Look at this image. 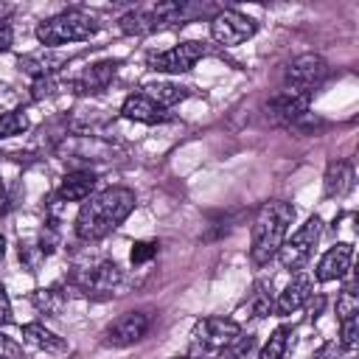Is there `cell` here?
Wrapping results in <instances>:
<instances>
[{
    "mask_svg": "<svg viewBox=\"0 0 359 359\" xmlns=\"http://www.w3.org/2000/svg\"><path fill=\"white\" fill-rule=\"evenodd\" d=\"M149 325H151V320H149L146 311H126V314H121L118 320H112L104 328V345L129 348V345L140 342L149 334Z\"/></svg>",
    "mask_w": 359,
    "mask_h": 359,
    "instance_id": "cell-11",
    "label": "cell"
},
{
    "mask_svg": "<svg viewBox=\"0 0 359 359\" xmlns=\"http://www.w3.org/2000/svg\"><path fill=\"white\" fill-rule=\"evenodd\" d=\"M132 210H135V191L121 185L98 191L81 202L76 216V236L81 241H101L104 236L118 230Z\"/></svg>",
    "mask_w": 359,
    "mask_h": 359,
    "instance_id": "cell-1",
    "label": "cell"
},
{
    "mask_svg": "<svg viewBox=\"0 0 359 359\" xmlns=\"http://www.w3.org/2000/svg\"><path fill=\"white\" fill-rule=\"evenodd\" d=\"M11 42H14V31H11L8 20H6V22H0V53H3V50H8V48H11Z\"/></svg>",
    "mask_w": 359,
    "mask_h": 359,
    "instance_id": "cell-33",
    "label": "cell"
},
{
    "mask_svg": "<svg viewBox=\"0 0 359 359\" xmlns=\"http://www.w3.org/2000/svg\"><path fill=\"white\" fill-rule=\"evenodd\" d=\"M255 28H258L255 20H250L247 14H241L236 8H222L210 17V36L224 48L247 42L255 34Z\"/></svg>",
    "mask_w": 359,
    "mask_h": 359,
    "instance_id": "cell-9",
    "label": "cell"
},
{
    "mask_svg": "<svg viewBox=\"0 0 359 359\" xmlns=\"http://www.w3.org/2000/svg\"><path fill=\"white\" fill-rule=\"evenodd\" d=\"M34 303H36V309H42L48 314H56L62 309V297L56 294V289H39L34 294Z\"/></svg>",
    "mask_w": 359,
    "mask_h": 359,
    "instance_id": "cell-28",
    "label": "cell"
},
{
    "mask_svg": "<svg viewBox=\"0 0 359 359\" xmlns=\"http://www.w3.org/2000/svg\"><path fill=\"white\" fill-rule=\"evenodd\" d=\"M11 11H14V6H8V3H0V22H6Z\"/></svg>",
    "mask_w": 359,
    "mask_h": 359,
    "instance_id": "cell-34",
    "label": "cell"
},
{
    "mask_svg": "<svg viewBox=\"0 0 359 359\" xmlns=\"http://www.w3.org/2000/svg\"><path fill=\"white\" fill-rule=\"evenodd\" d=\"M98 20L81 8H67L62 14H53L48 20H42L36 25V39L42 42V48H53V45H65V42H81L90 39L93 34H98Z\"/></svg>",
    "mask_w": 359,
    "mask_h": 359,
    "instance_id": "cell-4",
    "label": "cell"
},
{
    "mask_svg": "<svg viewBox=\"0 0 359 359\" xmlns=\"http://www.w3.org/2000/svg\"><path fill=\"white\" fill-rule=\"evenodd\" d=\"M157 241H137L135 247H132V264H146V261H151L154 255H157Z\"/></svg>",
    "mask_w": 359,
    "mask_h": 359,
    "instance_id": "cell-29",
    "label": "cell"
},
{
    "mask_svg": "<svg viewBox=\"0 0 359 359\" xmlns=\"http://www.w3.org/2000/svg\"><path fill=\"white\" fill-rule=\"evenodd\" d=\"M28 129V115L22 109H8L0 115V140L3 137H14V135H22Z\"/></svg>",
    "mask_w": 359,
    "mask_h": 359,
    "instance_id": "cell-23",
    "label": "cell"
},
{
    "mask_svg": "<svg viewBox=\"0 0 359 359\" xmlns=\"http://www.w3.org/2000/svg\"><path fill=\"white\" fill-rule=\"evenodd\" d=\"M272 309H275V303L266 292V283H255V294H252V303H250L252 317H266Z\"/></svg>",
    "mask_w": 359,
    "mask_h": 359,
    "instance_id": "cell-27",
    "label": "cell"
},
{
    "mask_svg": "<svg viewBox=\"0 0 359 359\" xmlns=\"http://www.w3.org/2000/svg\"><path fill=\"white\" fill-rule=\"evenodd\" d=\"M171 359H191V356H171Z\"/></svg>",
    "mask_w": 359,
    "mask_h": 359,
    "instance_id": "cell-36",
    "label": "cell"
},
{
    "mask_svg": "<svg viewBox=\"0 0 359 359\" xmlns=\"http://www.w3.org/2000/svg\"><path fill=\"white\" fill-rule=\"evenodd\" d=\"M325 79H328V62L323 56H317V53H303V56H297V59H292L286 65L283 90L311 98V93L320 90Z\"/></svg>",
    "mask_w": 359,
    "mask_h": 359,
    "instance_id": "cell-6",
    "label": "cell"
},
{
    "mask_svg": "<svg viewBox=\"0 0 359 359\" xmlns=\"http://www.w3.org/2000/svg\"><path fill=\"white\" fill-rule=\"evenodd\" d=\"M339 353H342L339 342H325V345H320L309 359H339Z\"/></svg>",
    "mask_w": 359,
    "mask_h": 359,
    "instance_id": "cell-31",
    "label": "cell"
},
{
    "mask_svg": "<svg viewBox=\"0 0 359 359\" xmlns=\"http://www.w3.org/2000/svg\"><path fill=\"white\" fill-rule=\"evenodd\" d=\"M208 8L205 6H196V3H182V0H168V3H154L149 8H132L126 11L118 25L123 34L129 36H143V34H151V31H160V28H171V25H185L188 20L205 14Z\"/></svg>",
    "mask_w": 359,
    "mask_h": 359,
    "instance_id": "cell-3",
    "label": "cell"
},
{
    "mask_svg": "<svg viewBox=\"0 0 359 359\" xmlns=\"http://www.w3.org/2000/svg\"><path fill=\"white\" fill-rule=\"evenodd\" d=\"M337 342H339L342 351H353L356 348V342H359V314L339 320V339Z\"/></svg>",
    "mask_w": 359,
    "mask_h": 359,
    "instance_id": "cell-25",
    "label": "cell"
},
{
    "mask_svg": "<svg viewBox=\"0 0 359 359\" xmlns=\"http://www.w3.org/2000/svg\"><path fill=\"white\" fill-rule=\"evenodd\" d=\"M11 320V303H8V294H6V286L0 283V328Z\"/></svg>",
    "mask_w": 359,
    "mask_h": 359,
    "instance_id": "cell-32",
    "label": "cell"
},
{
    "mask_svg": "<svg viewBox=\"0 0 359 359\" xmlns=\"http://www.w3.org/2000/svg\"><path fill=\"white\" fill-rule=\"evenodd\" d=\"M241 334V325L230 317H202L191 331V351L194 353H216L230 345Z\"/></svg>",
    "mask_w": 359,
    "mask_h": 359,
    "instance_id": "cell-8",
    "label": "cell"
},
{
    "mask_svg": "<svg viewBox=\"0 0 359 359\" xmlns=\"http://www.w3.org/2000/svg\"><path fill=\"white\" fill-rule=\"evenodd\" d=\"M95 182H98V177H95L90 168L67 171V174H65V180L59 182L56 199H59V202H84V199H90V196H93Z\"/></svg>",
    "mask_w": 359,
    "mask_h": 359,
    "instance_id": "cell-14",
    "label": "cell"
},
{
    "mask_svg": "<svg viewBox=\"0 0 359 359\" xmlns=\"http://www.w3.org/2000/svg\"><path fill=\"white\" fill-rule=\"evenodd\" d=\"M320 233H323V219H320V216H309L306 224H300V227L292 233V238H286V241L280 244V250H278L280 266L289 269V272H297V269L311 258L314 244L320 241Z\"/></svg>",
    "mask_w": 359,
    "mask_h": 359,
    "instance_id": "cell-7",
    "label": "cell"
},
{
    "mask_svg": "<svg viewBox=\"0 0 359 359\" xmlns=\"http://www.w3.org/2000/svg\"><path fill=\"white\" fill-rule=\"evenodd\" d=\"M292 219H294V208L286 199H272L258 208L250 227V258L255 266H264L278 255L280 244L286 241V230Z\"/></svg>",
    "mask_w": 359,
    "mask_h": 359,
    "instance_id": "cell-2",
    "label": "cell"
},
{
    "mask_svg": "<svg viewBox=\"0 0 359 359\" xmlns=\"http://www.w3.org/2000/svg\"><path fill=\"white\" fill-rule=\"evenodd\" d=\"M73 289L87 294V297H112L118 292V286L123 283V272L115 261H93L87 266H79L70 278Z\"/></svg>",
    "mask_w": 359,
    "mask_h": 359,
    "instance_id": "cell-5",
    "label": "cell"
},
{
    "mask_svg": "<svg viewBox=\"0 0 359 359\" xmlns=\"http://www.w3.org/2000/svg\"><path fill=\"white\" fill-rule=\"evenodd\" d=\"M306 109H309V98H306V95H294V93H289V90H280V93L266 104L269 121H272V123H283V126L300 121V118L306 115Z\"/></svg>",
    "mask_w": 359,
    "mask_h": 359,
    "instance_id": "cell-13",
    "label": "cell"
},
{
    "mask_svg": "<svg viewBox=\"0 0 359 359\" xmlns=\"http://www.w3.org/2000/svg\"><path fill=\"white\" fill-rule=\"evenodd\" d=\"M252 348H255V337H252V334H238L230 345H224V348L219 351L216 359H250Z\"/></svg>",
    "mask_w": 359,
    "mask_h": 359,
    "instance_id": "cell-24",
    "label": "cell"
},
{
    "mask_svg": "<svg viewBox=\"0 0 359 359\" xmlns=\"http://www.w3.org/2000/svg\"><path fill=\"white\" fill-rule=\"evenodd\" d=\"M208 53V48L196 39H185L163 53H154L149 56V67L157 70V73H188L202 56Z\"/></svg>",
    "mask_w": 359,
    "mask_h": 359,
    "instance_id": "cell-10",
    "label": "cell"
},
{
    "mask_svg": "<svg viewBox=\"0 0 359 359\" xmlns=\"http://www.w3.org/2000/svg\"><path fill=\"white\" fill-rule=\"evenodd\" d=\"M292 337H294V334H292L289 325L275 328V331L269 334L266 345L261 348L258 359H286V356H289V348H292Z\"/></svg>",
    "mask_w": 359,
    "mask_h": 359,
    "instance_id": "cell-22",
    "label": "cell"
},
{
    "mask_svg": "<svg viewBox=\"0 0 359 359\" xmlns=\"http://www.w3.org/2000/svg\"><path fill=\"white\" fill-rule=\"evenodd\" d=\"M140 93L149 95V98H151L154 104H160L163 109H168V107H174V104H180V101H185V98L191 95L188 87L174 84V81H149V84H143Z\"/></svg>",
    "mask_w": 359,
    "mask_h": 359,
    "instance_id": "cell-19",
    "label": "cell"
},
{
    "mask_svg": "<svg viewBox=\"0 0 359 359\" xmlns=\"http://www.w3.org/2000/svg\"><path fill=\"white\" fill-rule=\"evenodd\" d=\"M121 115L129 118V121H137V123H163V121L171 118L168 109H163L160 104H154V101H151L149 95H143V93L126 95V101H123V107H121Z\"/></svg>",
    "mask_w": 359,
    "mask_h": 359,
    "instance_id": "cell-16",
    "label": "cell"
},
{
    "mask_svg": "<svg viewBox=\"0 0 359 359\" xmlns=\"http://www.w3.org/2000/svg\"><path fill=\"white\" fill-rule=\"evenodd\" d=\"M65 62H67V59H65L62 53H56V50H50V48H39V50H31V53L20 56V70L28 73L34 81H39V79H53V73H56Z\"/></svg>",
    "mask_w": 359,
    "mask_h": 359,
    "instance_id": "cell-15",
    "label": "cell"
},
{
    "mask_svg": "<svg viewBox=\"0 0 359 359\" xmlns=\"http://www.w3.org/2000/svg\"><path fill=\"white\" fill-rule=\"evenodd\" d=\"M22 337H25L31 345H36V348H42V351H48V353H65V351H67V342H65L62 337H56L53 331H48L42 323H25V325H22Z\"/></svg>",
    "mask_w": 359,
    "mask_h": 359,
    "instance_id": "cell-21",
    "label": "cell"
},
{
    "mask_svg": "<svg viewBox=\"0 0 359 359\" xmlns=\"http://www.w3.org/2000/svg\"><path fill=\"white\" fill-rule=\"evenodd\" d=\"M3 252H6V238H3V233H0V258H3Z\"/></svg>",
    "mask_w": 359,
    "mask_h": 359,
    "instance_id": "cell-35",
    "label": "cell"
},
{
    "mask_svg": "<svg viewBox=\"0 0 359 359\" xmlns=\"http://www.w3.org/2000/svg\"><path fill=\"white\" fill-rule=\"evenodd\" d=\"M353 188V165L348 160H334L328 163L325 171V196H345Z\"/></svg>",
    "mask_w": 359,
    "mask_h": 359,
    "instance_id": "cell-20",
    "label": "cell"
},
{
    "mask_svg": "<svg viewBox=\"0 0 359 359\" xmlns=\"http://www.w3.org/2000/svg\"><path fill=\"white\" fill-rule=\"evenodd\" d=\"M351 261H353V244H348V241H339V244H334L323 258H320V264H317V272H314V278L320 280V283H328V280H339V278H345L348 275V269H351Z\"/></svg>",
    "mask_w": 359,
    "mask_h": 359,
    "instance_id": "cell-12",
    "label": "cell"
},
{
    "mask_svg": "<svg viewBox=\"0 0 359 359\" xmlns=\"http://www.w3.org/2000/svg\"><path fill=\"white\" fill-rule=\"evenodd\" d=\"M359 314V297L353 292V286H345L337 297V320H345V317H353Z\"/></svg>",
    "mask_w": 359,
    "mask_h": 359,
    "instance_id": "cell-26",
    "label": "cell"
},
{
    "mask_svg": "<svg viewBox=\"0 0 359 359\" xmlns=\"http://www.w3.org/2000/svg\"><path fill=\"white\" fill-rule=\"evenodd\" d=\"M0 359H25L22 345H20V342H14L11 337H6L3 331H0Z\"/></svg>",
    "mask_w": 359,
    "mask_h": 359,
    "instance_id": "cell-30",
    "label": "cell"
},
{
    "mask_svg": "<svg viewBox=\"0 0 359 359\" xmlns=\"http://www.w3.org/2000/svg\"><path fill=\"white\" fill-rule=\"evenodd\" d=\"M311 286H314V283H311L309 275H294V278L283 286V292L278 294V300H275V311H278L280 317H286V314L303 309V306L309 303V297H311Z\"/></svg>",
    "mask_w": 359,
    "mask_h": 359,
    "instance_id": "cell-18",
    "label": "cell"
},
{
    "mask_svg": "<svg viewBox=\"0 0 359 359\" xmlns=\"http://www.w3.org/2000/svg\"><path fill=\"white\" fill-rule=\"evenodd\" d=\"M118 59H104V62H95V65H90L76 81H73V87L79 90V93H84V95H95V93H104L107 87H109V81H112V76H115V70H118Z\"/></svg>",
    "mask_w": 359,
    "mask_h": 359,
    "instance_id": "cell-17",
    "label": "cell"
}]
</instances>
